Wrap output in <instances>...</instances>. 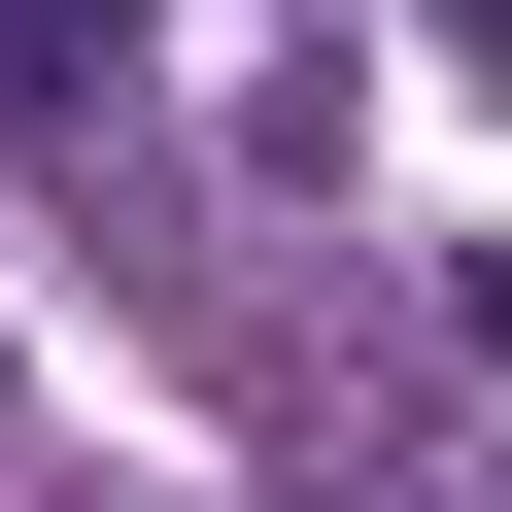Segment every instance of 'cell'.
Masks as SVG:
<instances>
[{"instance_id": "cell-1", "label": "cell", "mask_w": 512, "mask_h": 512, "mask_svg": "<svg viewBox=\"0 0 512 512\" xmlns=\"http://www.w3.org/2000/svg\"><path fill=\"white\" fill-rule=\"evenodd\" d=\"M0 137L103 171V137H137V0H0Z\"/></svg>"}, {"instance_id": "cell-2", "label": "cell", "mask_w": 512, "mask_h": 512, "mask_svg": "<svg viewBox=\"0 0 512 512\" xmlns=\"http://www.w3.org/2000/svg\"><path fill=\"white\" fill-rule=\"evenodd\" d=\"M478 35H512V0H478Z\"/></svg>"}]
</instances>
